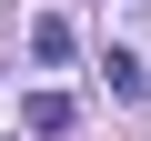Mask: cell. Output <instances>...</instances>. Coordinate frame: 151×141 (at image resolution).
I'll list each match as a JSON object with an SVG mask.
<instances>
[{"label": "cell", "mask_w": 151, "mask_h": 141, "mask_svg": "<svg viewBox=\"0 0 151 141\" xmlns=\"http://www.w3.org/2000/svg\"><path fill=\"white\" fill-rule=\"evenodd\" d=\"M70 121H81V101H70V91H30V101H20V131H40V141H60Z\"/></svg>", "instance_id": "1"}, {"label": "cell", "mask_w": 151, "mask_h": 141, "mask_svg": "<svg viewBox=\"0 0 151 141\" xmlns=\"http://www.w3.org/2000/svg\"><path fill=\"white\" fill-rule=\"evenodd\" d=\"M101 81H111L121 101H141V60H131V50H111V60H101Z\"/></svg>", "instance_id": "2"}, {"label": "cell", "mask_w": 151, "mask_h": 141, "mask_svg": "<svg viewBox=\"0 0 151 141\" xmlns=\"http://www.w3.org/2000/svg\"><path fill=\"white\" fill-rule=\"evenodd\" d=\"M30 50L40 60H70V20H30Z\"/></svg>", "instance_id": "3"}]
</instances>
